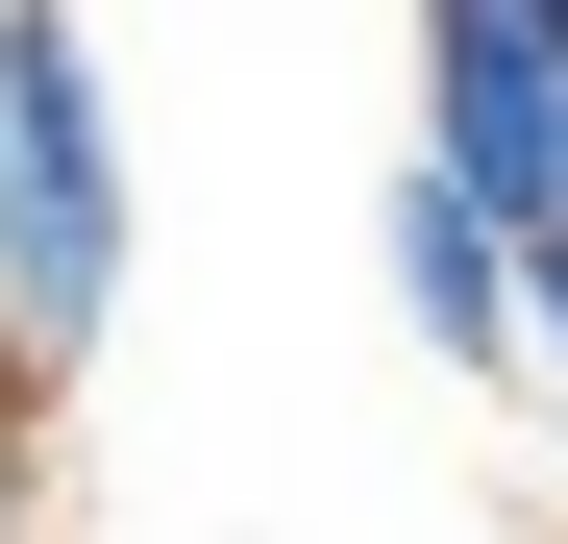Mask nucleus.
<instances>
[{
    "label": "nucleus",
    "instance_id": "obj_1",
    "mask_svg": "<svg viewBox=\"0 0 568 544\" xmlns=\"http://www.w3.org/2000/svg\"><path fill=\"white\" fill-rule=\"evenodd\" d=\"M124 346V100L74 0H0V396H74Z\"/></svg>",
    "mask_w": 568,
    "mask_h": 544
},
{
    "label": "nucleus",
    "instance_id": "obj_2",
    "mask_svg": "<svg viewBox=\"0 0 568 544\" xmlns=\"http://www.w3.org/2000/svg\"><path fill=\"white\" fill-rule=\"evenodd\" d=\"M420 149L519 248L568 223V0H420Z\"/></svg>",
    "mask_w": 568,
    "mask_h": 544
},
{
    "label": "nucleus",
    "instance_id": "obj_3",
    "mask_svg": "<svg viewBox=\"0 0 568 544\" xmlns=\"http://www.w3.org/2000/svg\"><path fill=\"white\" fill-rule=\"evenodd\" d=\"M396 322L445 346V372H519V223L469 199L445 149H396Z\"/></svg>",
    "mask_w": 568,
    "mask_h": 544
},
{
    "label": "nucleus",
    "instance_id": "obj_4",
    "mask_svg": "<svg viewBox=\"0 0 568 544\" xmlns=\"http://www.w3.org/2000/svg\"><path fill=\"white\" fill-rule=\"evenodd\" d=\"M519 372H568V223L519 248Z\"/></svg>",
    "mask_w": 568,
    "mask_h": 544
}]
</instances>
